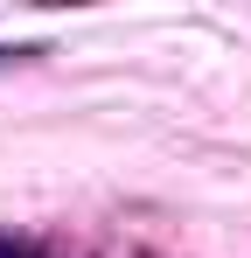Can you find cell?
<instances>
[{"mask_svg": "<svg viewBox=\"0 0 251 258\" xmlns=\"http://www.w3.org/2000/svg\"><path fill=\"white\" fill-rule=\"evenodd\" d=\"M0 258H35V244H14V237H0Z\"/></svg>", "mask_w": 251, "mask_h": 258, "instance_id": "obj_2", "label": "cell"}, {"mask_svg": "<svg viewBox=\"0 0 251 258\" xmlns=\"http://www.w3.org/2000/svg\"><path fill=\"white\" fill-rule=\"evenodd\" d=\"M28 56H42V42H0V70L7 63H28Z\"/></svg>", "mask_w": 251, "mask_h": 258, "instance_id": "obj_1", "label": "cell"}]
</instances>
